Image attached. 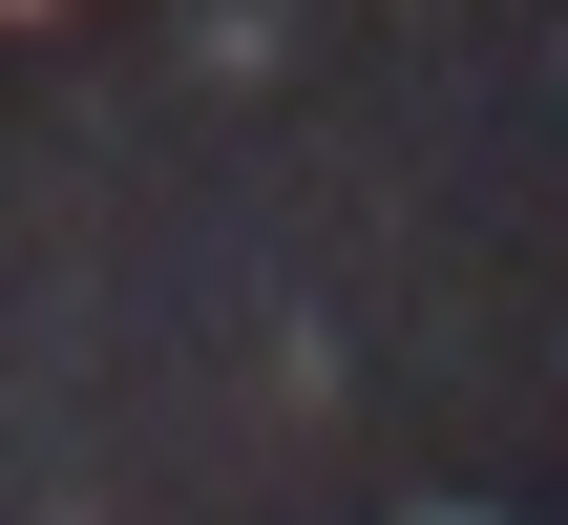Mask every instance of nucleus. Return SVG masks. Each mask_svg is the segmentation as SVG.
<instances>
[{
    "mask_svg": "<svg viewBox=\"0 0 568 525\" xmlns=\"http://www.w3.org/2000/svg\"><path fill=\"white\" fill-rule=\"evenodd\" d=\"M0 21H21V0H0Z\"/></svg>",
    "mask_w": 568,
    "mask_h": 525,
    "instance_id": "nucleus-1",
    "label": "nucleus"
}]
</instances>
